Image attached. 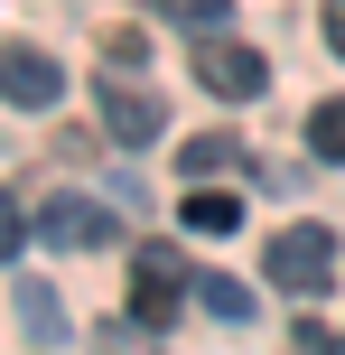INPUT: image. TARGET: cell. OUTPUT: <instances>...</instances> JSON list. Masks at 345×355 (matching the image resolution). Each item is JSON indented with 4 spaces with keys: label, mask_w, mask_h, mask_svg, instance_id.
<instances>
[{
    "label": "cell",
    "mask_w": 345,
    "mask_h": 355,
    "mask_svg": "<svg viewBox=\"0 0 345 355\" xmlns=\"http://www.w3.org/2000/svg\"><path fill=\"white\" fill-rule=\"evenodd\" d=\"M37 234H47V243H66V252H93V243H112V234H122V215L93 206V196H66V187H56L47 206H37Z\"/></svg>",
    "instance_id": "obj_4"
},
{
    "label": "cell",
    "mask_w": 345,
    "mask_h": 355,
    "mask_svg": "<svg viewBox=\"0 0 345 355\" xmlns=\"http://www.w3.org/2000/svg\"><path fill=\"white\" fill-rule=\"evenodd\" d=\"M196 309H205V318H252V290L224 281V271H205V281H196Z\"/></svg>",
    "instance_id": "obj_9"
},
{
    "label": "cell",
    "mask_w": 345,
    "mask_h": 355,
    "mask_svg": "<svg viewBox=\"0 0 345 355\" xmlns=\"http://www.w3.org/2000/svg\"><path fill=\"white\" fill-rule=\"evenodd\" d=\"M178 19H187V28H196V37H224V19H234V0H187Z\"/></svg>",
    "instance_id": "obj_14"
},
{
    "label": "cell",
    "mask_w": 345,
    "mask_h": 355,
    "mask_svg": "<svg viewBox=\"0 0 345 355\" xmlns=\"http://www.w3.org/2000/svg\"><path fill=\"white\" fill-rule=\"evenodd\" d=\"M234 225H243V206L224 187H196V196H187V234H234Z\"/></svg>",
    "instance_id": "obj_8"
},
{
    "label": "cell",
    "mask_w": 345,
    "mask_h": 355,
    "mask_svg": "<svg viewBox=\"0 0 345 355\" xmlns=\"http://www.w3.org/2000/svg\"><path fill=\"white\" fill-rule=\"evenodd\" d=\"M308 150H317V159H345V94L308 112Z\"/></svg>",
    "instance_id": "obj_10"
},
{
    "label": "cell",
    "mask_w": 345,
    "mask_h": 355,
    "mask_svg": "<svg viewBox=\"0 0 345 355\" xmlns=\"http://www.w3.org/2000/svg\"><path fill=\"white\" fill-rule=\"evenodd\" d=\"M159 122H168V112H159V94L122 85V75L103 85V131H112V141H131V150H140V141H159Z\"/></svg>",
    "instance_id": "obj_5"
},
{
    "label": "cell",
    "mask_w": 345,
    "mask_h": 355,
    "mask_svg": "<svg viewBox=\"0 0 345 355\" xmlns=\"http://www.w3.org/2000/svg\"><path fill=\"white\" fill-rule=\"evenodd\" d=\"M196 85L224 94V103H252V94L271 85V66H261V47H243V37H196Z\"/></svg>",
    "instance_id": "obj_2"
},
{
    "label": "cell",
    "mask_w": 345,
    "mask_h": 355,
    "mask_svg": "<svg viewBox=\"0 0 345 355\" xmlns=\"http://www.w3.org/2000/svg\"><path fill=\"white\" fill-rule=\"evenodd\" d=\"M19 327H28L37 346L66 337V309H56V290H47V281H19Z\"/></svg>",
    "instance_id": "obj_7"
},
{
    "label": "cell",
    "mask_w": 345,
    "mask_h": 355,
    "mask_svg": "<svg viewBox=\"0 0 345 355\" xmlns=\"http://www.w3.org/2000/svg\"><path fill=\"white\" fill-rule=\"evenodd\" d=\"M327 47L345 56V0H336V10H327Z\"/></svg>",
    "instance_id": "obj_15"
},
{
    "label": "cell",
    "mask_w": 345,
    "mask_h": 355,
    "mask_svg": "<svg viewBox=\"0 0 345 355\" xmlns=\"http://www.w3.org/2000/svg\"><path fill=\"white\" fill-rule=\"evenodd\" d=\"M234 159H243V141H224V131H215V141H187V178H196V187L215 168H234Z\"/></svg>",
    "instance_id": "obj_11"
},
{
    "label": "cell",
    "mask_w": 345,
    "mask_h": 355,
    "mask_svg": "<svg viewBox=\"0 0 345 355\" xmlns=\"http://www.w3.org/2000/svg\"><path fill=\"white\" fill-rule=\"evenodd\" d=\"M28 252V215H19V196L0 187V262H19Z\"/></svg>",
    "instance_id": "obj_12"
},
{
    "label": "cell",
    "mask_w": 345,
    "mask_h": 355,
    "mask_svg": "<svg viewBox=\"0 0 345 355\" xmlns=\"http://www.w3.org/2000/svg\"><path fill=\"white\" fill-rule=\"evenodd\" d=\"M178 300H187V262L168 243H140V252H131V318H140V327H168Z\"/></svg>",
    "instance_id": "obj_1"
},
{
    "label": "cell",
    "mask_w": 345,
    "mask_h": 355,
    "mask_svg": "<svg viewBox=\"0 0 345 355\" xmlns=\"http://www.w3.org/2000/svg\"><path fill=\"white\" fill-rule=\"evenodd\" d=\"M0 94H10L19 112H47V103H56V56H37V47H0Z\"/></svg>",
    "instance_id": "obj_6"
},
{
    "label": "cell",
    "mask_w": 345,
    "mask_h": 355,
    "mask_svg": "<svg viewBox=\"0 0 345 355\" xmlns=\"http://www.w3.org/2000/svg\"><path fill=\"white\" fill-rule=\"evenodd\" d=\"M103 56H112V66H131V75H140V66H149V37H140V28H103Z\"/></svg>",
    "instance_id": "obj_13"
},
{
    "label": "cell",
    "mask_w": 345,
    "mask_h": 355,
    "mask_svg": "<svg viewBox=\"0 0 345 355\" xmlns=\"http://www.w3.org/2000/svg\"><path fill=\"white\" fill-rule=\"evenodd\" d=\"M149 10H187V0H149Z\"/></svg>",
    "instance_id": "obj_16"
},
{
    "label": "cell",
    "mask_w": 345,
    "mask_h": 355,
    "mask_svg": "<svg viewBox=\"0 0 345 355\" xmlns=\"http://www.w3.org/2000/svg\"><path fill=\"white\" fill-rule=\"evenodd\" d=\"M271 281L280 290H327V271H336V234L327 225H290V234H271Z\"/></svg>",
    "instance_id": "obj_3"
}]
</instances>
